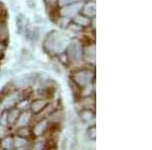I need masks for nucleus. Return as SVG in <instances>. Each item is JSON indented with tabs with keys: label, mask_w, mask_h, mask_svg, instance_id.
<instances>
[{
	"label": "nucleus",
	"mask_w": 152,
	"mask_h": 150,
	"mask_svg": "<svg viewBox=\"0 0 152 150\" xmlns=\"http://www.w3.org/2000/svg\"><path fill=\"white\" fill-rule=\"evenodd\" d=\"M67 44V38L59 31H53L48 36L45 42V47L50 53H61L65 49Z\"/></svg>",
	"instance_id": "f257e3e1"
},
{
	"label": "nucleus",
	"mask_w": 152,
	"mask_h": 150,
	"mask_svg": "<svg viewBox=\"0 0 152 150\" xmlns=\"http://www.w3.org/2000/svg\"><path fill=\"white\" fill-rule=\"evenodd\" d=\"M74 78H75V81L80 86H86V85H88V83L90 82V80H91L92 74H91V72L88 70H81L76 73Z\"/></svg>",
	"instance_id": "f03ea898"
},
{
	"label": "nucleus",
	"mask_w": 152,
	"mask_h": 150,
	"mask_svg": "<svg viewBox=\"0 0 152 150\" xmlns=\"http://www.w3.org/2000/svg\"><path fill=\"white\" fill-rule=\"evenodd\" d=\"M81 48H80L79 44L72 43L68 47V57L74 62H79L81 60Z\"/></svg>",
	"instance_id": "7ed1b4c3"
},
{
	"label": "nucleus",
	"mask_w": 152,
	"mask_h": 150,
	"mask_svg": "<svg viewBox=\"0 0 152 150\" xmlns=\"http://www.w3.org/2000/svg\"><path fill=\"white\" fill-rule=\"evenodd\" d=\"M35 73H31V74H24L20 77H18L14 79V84L18 87H24L28 84H31V83L35 81L36 76Z\"/></svg>",
	"instance_id": "20e7f679"
},
{
	"label": "nucleus",
	"mask_w": 152,
	"mask_h": 150,
	"mask_svg": "<svg viewBox=\"0 0 152 150\" xmlns=\"http://www.w3.org/2000/svg\"><path fill=\"white\" fill-rule=\"evenodd\" d=\"M81 6L82 5L80 3H71L67 7H65V8L63 9V11H62L63 15H66V16L74 15V14H76L80 9H81Z\"/></svg>",
	"instance_id": "39448f33"
},
{
	"label": "nucleus",
	"mask_w": 152,
	"mask_h": 150,
	"mask_svg": "<svg viewBox=\"0 0 152 150\" xmlns=\"http://www.w3.org/2000/svg\"><path fill=\"white\" fill-rule=\"evenodd\" d=\"M16 26H18V33H23V31L26 29V16L20 14V15L18 16L16 18Z\"/></svg>",
	"instance_id": "423d86ee"
},
{
	"label": "nucleus",
	"mask_w": 152,
	"mask_h": 150,
	"mask_svg": "<svg viewBox=\"0 0 152 150\" xmlns=\"http://www.w3.org/2000/svg\"><path fill=\"white\" fill-rule=\"evenodd\" d=\"M46 105L45 100H36L31 104V110L34 113H40L42 110L44 109V107Z\"/></svg>",
	"instance_id": "0eeeda50"
},
{
	"label": "nucleus",
	"mask_w": 152,
	"mask_h": 150,
	"mask_svg": "<svg viewBox=\"0 0 152 150\" xmlns=\"http://www.w3.org/2000/svg\"><path fill=\"white\" fill-rule=\"evenodd\" d=\"M18 126H26L29 121V114L28 113H23L20 116H18Z\"/></svg>",
	"instance_id": "6e6552de"
},
{
	"label": "nucleus",
	"mask_w": 152,
	"mask_h": 150,
	"mask_svg": "<svg viewBox=\"0 0 152 150\" xmlns=\"http://www.w3.org/2000/svg\"><path fill=\"white\" fill-rule=\"evenodd\" d=\"M46 127H47V123L45 121H42L41 123H39L35 128V134L36 135H42L45 131Z\"/></svg>",
	"instance_id": "1a4fd4ad"
},
{
	"label": "nucleus",
	"mask_w": 152,
	"mask_h": 150,
	"mask_svg": "<svg viewBox=\"0 0 152 150\" xmlns=\"http://www.w3.org/2000/svg\"><path fill=\"white\" fill-rule=\"evenodd\" d=\"M95 49L94 46L91 47H88V48L86 49V52H85V54H86V58L88 59V60L90 61H94V58H95Z\"/></svg>",
	"instance_id": "9d476101"
},
{
	"label": "nucleus",
	"mask_w": 152,
	"mask_h": 150,
	"mask_svg": "<svg viewBox=\"0 0 152 150\" xmlns=\"http://www.w3.org/2000/svg\"><path fill=\"white\" fill-rule=\"evenodd\" d=\"M84 13L88 16H92L95 14V5L94 4H88L84 7Z\"/></svg>",
	"instance_id": "9b49d317"
},
{
	"label": "nucleus",
	"mask_w": 152,
	"mask_h": 150,
	"mask_svg": "<svg viewBox=\"0 0 152 150\" xmlns=\"http://www.w3.org/2000/svg\"><path fill=\"white\" fill-rule=\"evenodd\" d=\"M75 23L80 24V26H86V24H88V23H89V19L83 15H78V16H76V18H75Z\"/></svg>",
	"instance_id": "f8f14e48"
},
{
	"label": "nucleus",
	"mask_w": 152,
	"mask_h": 150,
	"mask_svg": "<svg viewBox=\"0 0 152 150\" xmlns=\"http://www.w3.org/2000/svg\"><path fill=\"white\" fill-rule=\"evenodd\" d=\"M16 102H18V98H16L15 95H13V97H10L7 98V100H5V104H4V105H5V108H11L12 105H15Z\"/></svg>",
	"instance_id": "ddd939ff"
},
{
	"label": "nucleus",
	"mask_w": 152,
	"mask_h": 150,
	"mask_svg": "<svg viewBox=\"0 0 152 150\" xmlns=\"http://www.w3.org/2000/svg\"><path fill=\"white\" fill-rule=\"evenodd\" d=\"M18 117V110H13L12 112L10 113V114L8 115V122L10 123V124H13L14 122H15V120H16V118Z\"/></svg>",
	"instance_id": "4468645a"
},
{
	"label": "nucleus",
	"mask_w": 152,
	"mask_h": 150,
	"mask_svg": "<svg viewBox=\"0 0 152 150\" xmlns=\"http://www.w3.org/2000/svg\"><path fill=\"white\" fill-rule=\"evenodd\" d=\"M92 117H94V114H92L90 110H84V112L81 114V118H82V120L83 121H85V122H87V121H89V120H91L92 119Z\"/></svg>",
	"instance_id": "2eb2a0df"
},
{
	"label": "nucleus",
	"mask_w": 152,
	"mask_h": 150,
	"mask_svg": "<svg viewBox=\"0 0 152 150\" xmlns=\"http://www.w3.org/2000/svg\"><path fill=\"white\" fill-rule=\"evenodd\" d=\"M12 145H13V142H12V139H11V138H6V139L3 141V146H4V148L10 149L11 147H12Z\"/></svg>",
	"instance_id": "dca6fc26"
},
{
	"label": "nucleus",
	"mask_w": 152,
	"mask_h": 150,
	"mask_svg": "<svg viewBox=\"0 0 152 150\" xmlns=\"http://www.w3.org/2000/svg\"><path fill=\"white\" fill-rule=\"evenodd\" d=\"M40 35H41L40 29H39V28H35V29H34L33 33H31V36H33L34 40H35V41H38L39 39H40Z\"/></svg>",
	"instance_id": "f3484780"
},
{
	"label": "nucleus",
	"mask_w": 152,
	"mask_h": 150,
	"mask_svg": "<svg viewBox=\"0 0 152 150\" xmlns=\"http://www.w3.org/2000/svg\"><path fill=\"white\" fill-rule=\"evenodd\" d=\"M26 140L23 139V138H16L15 141H14V144H15L16 147H19V146H23L24 144H26Z\"/></svg>",
	"instance_id": "a211bd4d"
},
{
	"label": "nucleus",
	"mask_w": 152,
	"mask_h": 150,
	"mask_svg": "<svg viewBox=\"0 0 152 150\" xmlns=\"http://www.w3.org/2000/svg\"><path fill=\"white\" fill-rule=\"evenodd\" d=\"M87 134L91 139H94L95 138V127H90L89 129L87 130Z\"/></svg>",
	"instance_id": "6ab92c4d"
},
{
	"label": "nucleus",
	"mask_w": 152,
	"mask_h": 150,
	"mask_svg": "<svg viewBox=\"0 0 152 150\" xmlns=\"http://www.w3.org/2000/svg\"><path fill=\"white\" fill-rule=\"evenodd\" d=\"M76 0H59V5L60 6H65V5H69V4L75 2Z\"/></svg>",
	"instance_id": "aec40b11"
},
{
	"label": "nucleus",
	"mask_w": 152,
	"mask_h": 150,
	"mask_svg": "<svg viewBox=\"0 0 152 150\" xmlns=\"http://www.w3.org/2000/svg\"><path fill=\"white\" fill-rule=\"evenodd\" d=\"M2 48H3V47H2V45H1V44H0V52H1V50H2Z\"/></svg>",
	"instance_id": "412c9836"
}]
</instances>
